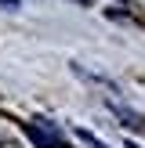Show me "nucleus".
I'll return each mask as SVG.
<instances>
[{"label":"nucleus","mask_w":145,"mask_h":148,"mask_svg":"<svg viewBox=\"0 0 145 148\" xmlns=\"http://www.w3.org/2000/svg\"><path fill=\"white\" fill-rule=\"evenodd\" d=\"M0 7H18V0H0Z\"/></svg>","instance_id":"f03ea898"},{"label":"nucleus","mask_w":145,"mask_h":148,"mask_svg":"<svg viewBox=\"0 0 145 148\" xmlns=\"http://www.w3.org/2000/svg\"><path fill=\"white\" fill-rule=\"evenodd\" d=\"M26 134L33 137V145H40V148H62L65 145L58 123H51V119H29L26 123Z\"/></svg>","instance_id":"f257e3e1"}]
</instances>
